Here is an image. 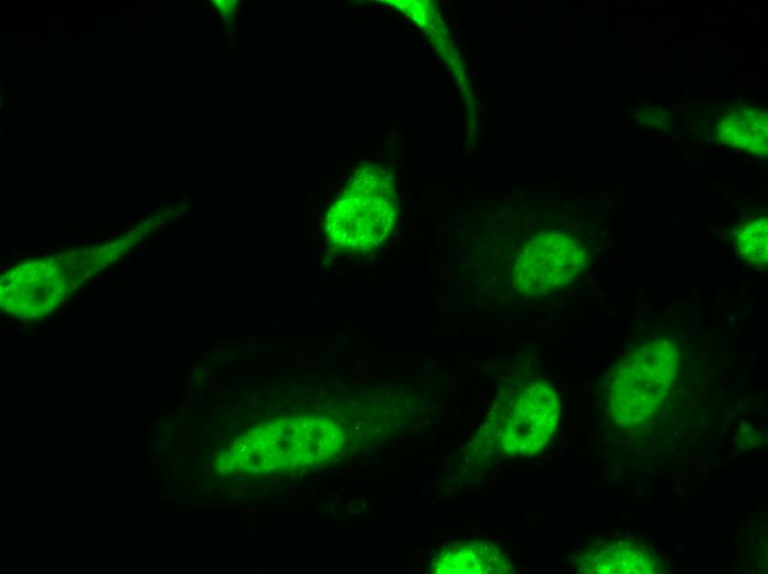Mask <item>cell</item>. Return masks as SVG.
Here are the masks:
<instances>
[{"mask_svg":"<svg viewBox=\"0 0 768 574\" xmlns=\"http://www.w3.org/2000/svg\"><path fill=\"white\" fill-rule=\"evenodd\" d=\"M396 198L392 178L385 170L375 164L361 167L328 212L330 242L344 251L375 248L394 225Z\"/></svg>","mask_w":768,"mask_h":574,"instance_id":"6da1fadb","label":"cell"},{"mask_svg":"<svg viewBox=\"0 0 768 574\" xmlns=\"http://www.w3.org/2000/svg\"><path fill=\"white\" fill-rule=\"evenodd\" d=\"M679 361V350L670 338H655L623 355L611 374V419L623 427L651 419L672 386Z\"/></svg>","mask_w":768,"mask_h":574,"instance_id":"7a4b0ae2","label":"cell"},{"mask_svg":"<svg viewBox=\"0 0 768 574\" xmlns=\"http://www.w3.org/2000/svg\"><path fill=\"white\" fill-rule=\"evenodd\" d=\"M559 403L555 390L534 381L521 387L512 400L495 411L487 423V438L495 450L509 456L540 453L555 435Z\"/></svg>","mask_w":768,"mask_h":574,"instance_id":"3957f363","label":"cell"},{"mask_svg":"<svg viewBox=\"0 0 768 574\" xmlns=\"http://www.w3.org/2000/svg\"><path fill=\"white\" fill-rule=\"evenodd\" d=\"M586 264V252L569 234L543 231L521 249L513 278L519 291L543 295L567 285Z\"/></svg>","mask_w":768,"mask_h":574,"instance_id":"277c9868","label":"cell"},{"mask_svg":"<svg viewBox=\"0 0 768 574\" xmlns=\"http://www.w3.org/2000/svg\"><path fill=\"white\" fill-rule=\"evenodd\" d=\"M586 573L649 574L658 571L653 550L629 539L600 540L586 546L578 559Z\"/></svg>","mask_w":768,"mask_h":574,"instance_id":"5b68a950","label":"cell"},{"mask_svg":"<svg viewBox=\"0 0 768 574\" xmlns=\"http://www.w3.org/2000/svg\"><path fill=\"white\" fill-rule=\"evenodd\" d=\"M718 142L766 156L768 151V116L762 108L739 106L725 113L714 127Z\"/></svg>","mask_w":768,"mask_h":574,"instance_id":"8992f818","label":"cell"},{"mask_svg":"<svg viewBox=\"0 0 768 574\" xmlns=\"http://www.w3.org/2000/svg\"><path fill=\"white\" fill-rule=\"evenodd\" d=\"M509 563L499 549L478 541L459 542L441 549L433 571L444 574L504 573Z\"/></svg>","mask_w":768,"mask_h":574,"instance_id":"52a82bcc","label":"cell"},{"mask_svg":"<svg viewBox=\"0 0 768 574\" xmlns=\"http://www.w3.org/2000/svg\"><path fill=\"white\" fill-rule=\"evenodd\" d=\"M739 253L750 264L766 267L768 262V220L766 215L750 219L734 233Z\"/></svg>","mask_w":768,"mask_h":574,"instance_id":"ba28073f","label":"cell"}]
</instances>
